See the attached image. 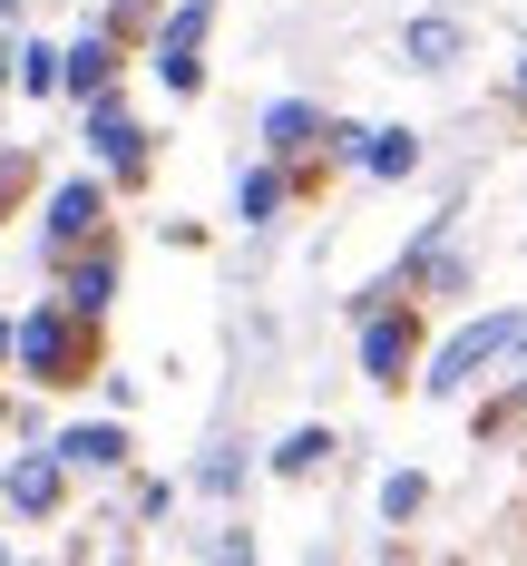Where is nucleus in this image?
Wrapping results in <instances>:
<instances>
[{"label": "nucleus", "instance_id": "nucleus-1", "mask_svg": "<svg viewBox=\"0 0 527 566\" xmlns=\"http://www.w3.org/2000/svg\"><path fill=\"white\" fill-rule=\"evenodd\" d=\"M518 352H527V313H488V323H468V333L440 342V361H430V391L450 400V391H468L488 361H518Z\"/></svg>", "mask_w": 527, "mask_h": 566}, {"label": "nucleus", "instance_id": "nucleus-2", "mask_svg": "<svg viewBox=\"0 0 527 566\" xmlns=\"http://www.w3.org/2000/svg\"><path fill=\"white\" fill-rule=\"evenodd\" d=\"M20 361H30V381H78V313L59 303V313H30L20 323Z\"/></svg>", "mask_w": 527, "mask_h": 566}, {"label": "nucleus", "instance_id": "nucleus-3", "mask_svg": "<svg viewBox=\"0 0 527 566\" xmlns=\"http://www.w3.org/2000/svg\"><path fill=\"white\" fill-rule=\"evenodd\" d=\"M205 30H215V0H186L167 30H157V78H167V88H196V78H205V69H196Z\"/></svg>", "mask_w": 527, "mask_h": 566}, {"label": "nucleus", "instance_id": "nucleus-4", "mask_svg": "<svg viewBox=\"0 0 527 566\" xmlns=\"http://www.w3.org/2000/svg\"><path fill=\"white\" fill-rule=\"evenodd\" d=\"M88 137H98V157H108L117 176H137V167H147V137H137V117L117 108L108 88H98V108H88Z\"/></svg>", "mask_w": 527, "mask_h": 566}, {"label": "nucleus", "instance_id": "nucleus-5", "mask_svg": "<svg viewBox=\"0 0 527 566\" xmlns=\"http://www.w3.org/2000/svg\"><path fill=\"white\" fill-rule=\"evenodd\" d=\"M98 216H108V186L68 176V186L50 196V244H78V234H98Z\"/></svg>", "mask_w": 527, "mask_h": 566}, {"label": "nucleus", "instance_id": "nucleus-6", "mask_svg": "<svg viewBox=\"0 0 527 566\" xmlns=\"http://www.w3.org/2000/svg\"><path fill=\"white\" fill-rule=\"evenodd\" d=\"M59 459L68 469H117L127 459V430L117 420H78V430H59Z\"/></svg>", "mask_w": 527, "mask_h": 566}, {"label": "nucleus", "instance_id": "nucleus-7", "mask_svg": "<svg viewBox=\"0 0 527 566\" xmlns=\"http://www.w3.org/2000/svg\"><path fill=\"white\" fill-rule=\"evenodd\" d=\"M108 293H117V264L108 254H88V264H68V283H59V303L88 323V313H108Z\"/></svg>", "mask_w": 527, "mask_h": 566}, {"label": "nucleus", "instance_id": "nucleus-8", "mask_svg": "<svg viewBox=\"0 0 527 566\" xmlns=\"http://www.w3.org/2000/svg\"><path fill=\"white\" fill-rule=\"evenodd\" d=\"M10 509L20 517H50L59 509V459H10Z\"/></svg>", "mask_w": 527, "mask_h": 566}, {"label": "nucleus", "instance_id": "nucleus-9", "mask_svg": "<svg viewBox=\"0 0 527 566\" xmlns=\"http://www.w3.org/2000/svg\"><path fill=\"white\" fill-rule=\"evenodd\" d=\"M401 59H410V69H450V59H460V20H410Z\"/></svg>", "mask_w": 527, "mask_h": 566}, {"label": "nucleus", "instance_id": "nucleus-10", "mask_svg": "<svg viewBox=\"0 0 527 566\" xmlns=\"http://www.w3.org/2000/svg\"><path fill=\"white\" fill-rule=\"evenodd\" d=\"M361 167L371 176H410L420 167V137H410V127H361Z\"/></svg>", "mask_w": 527, "mask_h": 566}, {"label": "nucleus", "instance_id": "nucleus-11", "mask_svg": "<svg viewBox=\"0 0 527 566\" xmlns=\"http://www.w3.org/2000/svg\"><path fill=\"white\" fill-rule=\"evenodd\" d=\"M274 206H284V176H274V167L234 176V216H244V226H274Z\"/></svg>", "mask_w": 527, "mask_h": 566}, {"label": "nucleus", "instance_id": "nucleus-12", "mask_svg": "<svg viewBox=\"0 0 527 566\" xmlns=\"http://www.w3.org/2000/svg\"><path fill=\"white\" fill-rule=\"evenodd\" d=\"M108 30H88V40H78V50H68V88H78V98H98V88H108Z\"/></svg>", "mask_w": 527, "mask_h": 566}, {"label": "nucleus", "instance_id": "nucleus-13", "mask_svg": "<svg viewBox=\"0 0 527 566\" xmlns=\"http://www.w3.org/2000/svg\"><path fill=\"white\" fill-rule=\"evenodd\" d=\"M361 361H371V381H401L410 333H401V323H371V333H361Z\"/></svg>", "mask_w": 527, "mask_h": 566}, {"label": "nucleus", "instance_id": "nucleus-14", "mask_svg": "<svg viewBox=\"0 0 527 566\" xmlns=\"http://www.w3.org/2000/svg\"><path fill=\"white\" fill-rule=\"evenodd\" d=\"M313 127H323V117L303 108V98H284V108L264 117V147H284V157H293V147H313Z\"/></svg>", "mask_w": 527, "mask_h": 566}, {"label": "nucleus", "instance_id": "nucleus-15", "mask_svg": "<svg viewBox=\"0 0 527 566\" xmlns=\"http://www.w3.org/2000/svg\"><path fill=\"white\" fill-rule=\"evenodd\" d=\"M323 459H333V430H293L284 450H274V469H284V479H303V469H323Z\"/></svg>", "mask_w": 527, "mask_h": 566}, {"label": "nucleus", "instance_id": "nucleus-16", "mask_svg": "<svg viewBox=\"0 0 527 566\" xmlns=\"http://www.w3.org/2000/svg\"><path fill=\"white\" fill-rule=\"evenodd\" d=\"M420 499H430V489H420V469H391V479H381V517H391V527L420 517Z\"/></svg>", "mask_w": 527, "mask_h": 566}, {"label": "nucleus", "instance_id": "nucleus-17", "mask_svg": "<svg viewBox=\"0 0 527 566\" xmlns=\"http://www.w3.org/2000/svg\"><path fill=\"white\" fill-rule=\"evenodd\" d=\"M10 186H20V157H0V196H10Z\"/></svg>", "mask_w": 527, "mask_h": 566}, {"label": "nucleus", "instance_id": "nucleus-18", "mask_svg": "<svg viewBox=\"0 0 527 566\" xmlns=\"http://www.w3.org/2000/svg\"><path fill=\"white\" fill-rule=\"evenodd\" d=\"M0 352H20V333H10V323H0Z\"/></svg>", "mask_w": 527, "mask_h": 566}, {"label": "nucleus", "instance_id": "nucleus-19", "mask_svg": "<svg viewBox=\"0 0 527 566\" xmlns=\"http://www.w3.org/2000/svg\"><path fill=\"white\" fill-rule=\"evenodd\" d=\"M518 400H527V391H518Z\"/></svg>", "mask_w": 527, "mask_h": 566}]
</instances>
